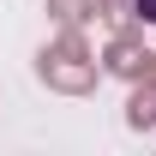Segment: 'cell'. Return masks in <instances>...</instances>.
Wrapping results in <instances>:
<instances>
[{"mask_svg":"<svg viewBox=\"0 0 156 156\" xmlns=\"http://www.w3.org/2000/svg\"><path fill=\"white\" fill-rule=\"evenodd\" d=\"M42 78H48V84H60V90H90V84H96V60H84L78 36L66 30V36H60V48H42Z\"/></svg>","mask_w":156,"mask_h":156,"instance_id":"6da1fadb","label":"cell"},{"mask_svg":"<svg viewBox=\"0 0 156 156\" xmlns=\"http://www.w3.org/2000/svg\"><path fill=\"white\" fill-rule=\"evenodd\" d=\"M126 120H132L138 132H144V126H156V90H132V102H126Z\"/></svg>","mask_w":156,"mask_h":156,"instance_id":"3957f363","label":"cell"},{"mask_svg":"<svg viewBox=\"0 0 156 156\" xmlns=\"http://www.w3.org/2000/svg\"><path fill=\"white\" fill-rule=\"evenodd\" d=\"M144 72H150V78H156V66H144Z\"/></svg>","mask_w":156,"mask_h":156,"instance_id":"52a82bcc","label":"cell"},{"mask_svg":"<svg viewBox=\"0 0 156 156\" xmlns=\"http://www.w3.org/2000/svg\"><path fill=\"white\" fill-rule=\"evenodd\" d=\"M48 12H54V24H60V30H78V18L90 12V0H54Z\"/></svg>","mask_w":156,"mask_h":156,"instance_id":"277c9868","label":"cell"},{"mask_svg":"<svg viewBox=\"0 0 156 156\" xmlns=\"http://www.w3.org/2000/svg\"><path fill=\"white\" fill-rule=\"evenodd\" d=\"M144 60H150V54H138V36H132V30H120V36L108 42V72L138 78V72H144Z\"/></svg>","mask_w":156,"mask_h":156,"instance_id":"7a4b0ae2","label":"cell"},{"mask_svg":"<svg viewBox=\"0 0 156 156\" xmlns=\"http://www.w3.org/2000/svg\"><path fill=\"white\" fill-rule=\"evenodd\" d=\"M132 18L138 24H156V0H132Z\"/></svg>","mask_w":156,"mask_h":156,"instance_id":"5b68a950","label":"cell"},{"mask_svg":"<svg viewBox=\"0 0 156 156\" xmlns=\"http://www.w3.org/2000/svg\"><path fill=\"white\" fill-rule=\"evenodd\" d=\"M90 12H108V0H90Z\"/></svg>","mask_w":156,"mask_h":156,"instance_id":"8992f818","label":"cell"}]
</instances>
